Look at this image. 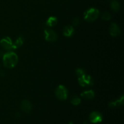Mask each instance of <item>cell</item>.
I'll return each instance as SVG.
<instances>
[{
  "label": "cell",
  "instance_id": "1",
  "mask_svg": "<svg viewBox=\"0 0 124 124\" xmlns=\"http://www.w3.org/2000/svg\"><path fill=\"white\" fill-rule=\"evenodd\" d=\"M3 64L6 67L12 69L15 67L18 64V57L16 53L13 52H8L3 55Z\"/></svg>",
  "mask_w": 124,
  "mask_h": 124
},
{
  "label": "cell",
  "instance_id": "2",
  "mask_svg": "<svg viewBox=\"0 0 124 124\" xmlns=\"http://www.w3.org/2000/svg\"><path fill=\"white\" fill-rule=\"evenodd\" d=\"M99 15V10L95 8H90L85 12L84 18L87 22H93L96 20Z\"/></svg>",
  "mask_w": 124,
  "mask_h": 124
},
{
  "label": "cell",
  "instance_id": "3",
  "mask_svg": "<svg viewBox=\"0 0 124 124\" xmlns=\"http://www.w3.org/2000/svg\"><path fill=\"white\" fill-rule=\"evenodd\" d=\"M56 96L61 101H64L67 99L68 92L66 87L62 85H60L56 88L55 90Z\"/></svg>",
  "mask_w": 124,
  "mask_h": 124
},
{
  "label": "cell",
  "instance_id": "4",
  "mask_svg": "<svg viewBox=\"0 0 124 124\" xmlns=\"http://www.w3.org/2000/svg\"><path fill=\"white\" fill-rule=\"evenodd\" d=\"M78 82L82 87L92 86L93 85V79L92 76L85 73L82 76L78 77Z\"/></svg>",
  "mask_w": 124,
  "mask_h": 124
},
{
  "label": "cell",
  "instance_id": "5",
  "mask_svg": "<svg viewBox=\"0 0 124 124\" xmlns=\"http://www.w3.org/2000/svg\"><path fill=\"white\" fill-rule=\"evenodd\" d=\"M45 39L49 42H54L57 39V35L53 30L47 29L44 30Z\"/></svg>",
  "mask_w": 124,
  "mask_h": 124
},
{
  "label": "cell",
  "instance_id": "6",
  "mask_svg": "<svg viewBox=\"0 0 124 124\" xmlns=\"http://www.w3.org/2000/svg\"><path fill=\"white\" fill-rule=\"evenodd\" d=\"M0 45L6 50L9 51L13 49L12 48L13 42H12V39L9 37H5L2 38L0 41Z\"/></svg>",
  "mask_w": 124,
  "mask_h": 124
},
{
  "label": "cell",
  "instance_id": "7",
  "mask_svg": "<svg viewBox=\"0 0 124 124\" xmlns=\"http://www.w3.org/2000/svg\"><path fill=\"white\" fill-rule=\"evenodd\" d=\"M90 121L92 123H98L102 121V116L98 111H93L89 116Z\"/></svg>",
  "mask_w": 124,
  "mask_h": 124
},
{
  "label": "cell",
  "instance_id": "8",
  "mask_svg": "<svg viewBox=\"0 0 124 124\" xmlns=\"http://www.w3.org/2000/svg\"><path fill=\"white\" fill-rule=\"evenodd\" d=\"M20 108L24 112L29 113L31 111V109H32L31 103L28 100L23 101L20 105Z\"/></svg>",
  "mask_w": 124,
  "mask_h": 124
},
{
  "label": "cell",
  "instance_id": "9",
  "mask_svg": "<svg viewBox=\"0 0 124 124\" xmlns=\"http://www.w3.org/2000/svg\"><path fill=\"white\" fill-rule=\"evenodd\" d=\"M110 35L113 36H117L121 34V31L119 27L115 23H112L110 27Z\"/></svg>",
  "mask_w": 124,
  "mask_h": 124
},
{
  "label": "cell",
  "instance_id": "10",
  "mask_svg": "<svg viewBox=\"0 0 124 124\" xmlns=\"http://www.w3.org/2000/svg\"><path fill=\"white\" fill-rule=\"evenodd\" d=\"M124 96H121V98H119L118 99L116 100L115 101L111 102L109 103V107L111 108H118L121 107L124 104Z\"/></svg>",
  "mask_w": 124,
  "mask_h": 124
},
{
  "label": "cell",
  "instance_id": "11",
  "mask_svg": "<svg viewBox=\"0 0 124 124\" xmlns=\"http://www.w3.org/2000/svg\"><path fill=\"white\" fill-rule=\"evenodd\" d=\"M81 96L85 99L91 100L94 98V92L93 90L85 91V92L81 93Z\"/></svg>",
  "mask_w": 124,
  "mask_h": 124
},
{
  "label": "cell",
  "instance_id": "12",
  "mask_svg": "<svg viewBox=\"0 0 124 124\" xmlns=\"http://www.w3.org/2000/svg\"><path fill=\"white\" fill-rule=\"evenodd\" d=\"M74 33V29L71 25H68L64 27L63 34L66 37H70L73 35Z\"/></svg>",
  "mask_w": 124,
  "mask_h": 124
},
{
  "label": "cell",
  "instance_id": "13",
  "mask_svg": "<svg viewBox=\"0 0 124 124\" xmlns=\"http://www.w3.org/2000/svg\"><path fill=\"white\" fill-rule=\"evenodd\" d=\"M57 22H58V19H57L56 17L54 16H50L48 18L46 22V25L48 27H52L55 26L57 24Z\"/></svg>",
  "mask_w": 124,
  "mask_h": 124
},
{
  "label": "cell",
  "instance_id": "14",
  "mask_svg": "<svg viewBox=\"0 0 124 124\" xmlns=\"http://www.w3.org/2000/svg\"><path fill=\"white\" fill-rule=\"evenodd\" d=\"M23 42H24V39H23V38L22 36H19L18 38L16 39V41H15L14 43H13L12 45V48L13 49H15V48H19L23 44Z\"/></svg>",
  "mask_w": 124,
  "mask_h": 124
},
{
  "label": "cell",
  "instance_id": "15",
  "mask_svg": "<svg viewBox=\"0 0 124 124\" xmlns=\"http://www.w3.org/2000/svg\"><path fill=\"white\" fill-rule=\"evenodd\" d=\"M110 7L114 12H118L120 9V4L117 1H112L110 4Z\"/></svg>",
  "mask_w": 124,
  "mask_h": 124
},
{
  "label": "cell",
  "instance_id": "16",
  "mask_svg": "<svg viewBox=\"0 0 124 124\" xmlns=\"http://www.w3.org/2000/svg\"><path fill=\"white\" fill-rule=\"evenodd\" d=\"M70 102L74 105H78L81 103V99L77 96H73Z\"/></svg>",
  "mask_w": 124,
  "mask_h": 124
},
{
  "label": "cell",
  "instance_id": "17",
  "mask_svg": "<svg viewBox=\"0 0 124 124\" xmlns=\"http://www.w3.org/2000/svg\"><path fill=\"white\" fill-rule=\"evenodd\" d=\"M111 18V16L110 13L108 12H104L102 13L101 15V18L103 19V20L108 21L110 20Z\"/></svg>",
  "mask_w": 124,
  "mask_h": 124
},
{
  "label": "cell",
  "instance_id": "18",
  "mask_svg": "<svg viewBox=\"0 0 124 124\" xmlns=\"http://www.w3.org/2000/svg\"><path fill=\"white\" fill-rule=\"evenodd\" d=\"M76 74L78 77H80V76H82L83 75L85 74L84 70L82 69H78L76 70Z\"/></svg>",
  "mask_w": 124,
  "mask_h": 124
},
{
  "label": "cell",
  "instance_id": "19",
  "mask_svg": "<svg viewBox=\"0 0 124 124\" xmlns=\"http://www.w3.org/2000/svg\"><path fill=\"white\" fill-rule=\"evenodd\" d=\"M80 23V19L78 18H75L74 19V20L73 21V24L75 26H77L78 25H79Z\"/></svg>",
  "mask_w": 124,
  "mask_h": 124
},
{
  "label": "cell",
  "instance_id": "20",
  "mask_svg": "<svg viewBox=\"0 0 124 124\" xmlns=\"http://www.w3.org/2000/svg\"><path fill=\"white\" fill-rule=\"evenodd\" d=\"M15 116L16 117H17V118H19V117H20L21 116V115L19 113H16L15 115Z\"/></svg>",
  "mask_w": 124,
  "mask_h": 124
},
{
  "label": "cell",
  "instance_id": "21",
  "mask_svg": "<svg viewBox=\"0 0 124 124\" xmlns=\"http://www.w3.org/2000/svg\"><path fill=\"white\" fill-rule=\"evenodd\" d=\"M83 124H89V122H88L87 121H85L84 122Z\"/></svg>",
  "mask_w": 124,
  "mask_h": 124
},
{
  "label": "cell",
  "instance_id": "22",
  "mask_svg": "<svg viewBox=\"0 0 124 124\" xmlns=\"http://www.w3.org/2000/svg\"><path fill=\"white\" fill-rule=\"evenodd\" d=\"M69 124H73V123L72 122H69Z\"/></svg>",
  "mask_w": 124,
  "mask_h": 124
}]
</instances>
